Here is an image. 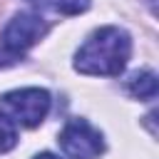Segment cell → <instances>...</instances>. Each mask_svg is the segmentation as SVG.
<instances>
[{"label": "cell", "mask_w": 159, "mask_h": 159, "mask_svg": "<svg viewBox=\"0 0 159 159\" xmlns=\"http://www.w3.org/2000/svg\"><path fill=\"white\" fill-rule=\"evenodd\" d=\"M129 55H132V40L127 30L107 25L94 30L75 52V70L82 75L117 77L127 67Z\"/></svg>", "instance_id": "1"}, {"label": "cell", "mask_w": 159, "mask_h": 159, "mask_svg": "<svg viewBox=\"0 0 159 159\" xmlns=\"http://www.w3.org/2000/svg\"><path fill=\"white\" fill-rule=\"evenodd\" d=\"M47 22L35 12H17L0 35V67L25 57V52L47 35Z\"/></svg>", "instance_id": "2"}, {"label": "cell", "mask_w": 159, "mask_h": 159, "mask_svg": "<svg viewBox=\"0 0 159 159\" xmlns=\"http://www.w3.org/2000/svg\"><path fill=\"white\" fill-rule=\"evenodd\" d=\"M50 92L40 87H25V89H12L0 97V112H5L15 124L22 127H37L47 112H50Z\"/></svg>", "instance_id": "3"}, {"label": "cell", "mask_w": 159, "mask_h": 159, "mask_svg": "<svg viewBox=\"0 0 159 159\" xmlns=\"http://www.w3.org/2000/svg\"><path fill=\"white\" fill-rule=\"evenodd\" d=\"M60 147L70 159H99L104 152V137L87 119H70L60 132Z\"/></svg>", "instance_id": "4"}, {"label": "cell", "mask_w": 159, "mask_h": 159, "mask_svg": "<svg viewBox=\"0 0 159 159\" xmlns=\"http://www.w3.org/2000/svg\"><path fill=\"white\" fill-rule=\"evenodd\" d=\"M127 89L132 97L137 99H154L157 97V75L152 70H144V72H134L129 80H127Z\"/></svg>", "instance_id": "5"}, {"label": "cell", "mask_w": 159, "mask_h": 159, "mask_svg": "<svg viewBox=\"0 0 159 159\" xmlns=\"http://www.w3.org/2000/svg\"><path fill=\"white\" fill-rule=\"evenodd\" d=\"M35 7H45L52 12H62V15H80L89 7V0H27Z\"/></svg>", "instance_id": "6"}, {"label": "cell", "mask_w": 159, "mask_h": 159, "mask_svg": "<svg viewBox=\"0 0 159 159\" xmlns=\"http://www.w3.org/2000/svg\"><path fill=\"white\" fill-rule=\"evenodd\" d=\"M15 144H17V127L5 112H0V154L10 152Z\"/></svg>", "instance_id": "7"}, {"label": "cell", "mask_w": 159, "mask_h": 159, "mask_svg": "<svg viewBox=\"0 0 159 159\" xmlns=\"http://www.w3.org/2000/svg\"><path fill=\"white\" fill-rule=\"evenodd\" d=\"M35 159H62V157H57V154H52V152H42V154H37Z\"/></svg>", "instance_id": "8"}, {"label": "cell", "mask_w": 159, "mask_h": 159, "mask_svg": "<svg viewBox=\"0 0 159 159\" xmlns=\"http://www.w3.org/2000/svg\"><path fill=\"white\" fill-rule=\"evenodd\" d=\"M147 5H149V10H152V12H157V0H147Z\"/></svg>", "instance_id": "9"}]
</instances>
